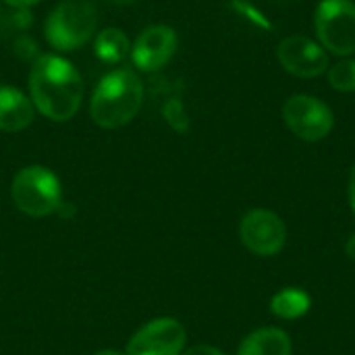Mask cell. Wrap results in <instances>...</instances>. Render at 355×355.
<instances>
[{"mask_svg": "<svg viewBox=\"0 0 355 355\" xmlns=\"http://www.w3.org/2000/svg\"><path fill=\"white\" fill-rule=\"evenodd\" d=\"M29 94L33 106L46 119L60 123L77 114L83 81L69 60L56 54H42L29 71Z\"/></svg>", "mask_w": 355, "mask_h": 355, "instance_id": "obj_1", "label": "cell"}, {"mask_svg": "<svg viewBox=\"0 0 355 355\" xmlns=\"http://www.w3.org/2000/svg\"><path fill=\"white\" fill-rule=\"evenodd\" d=\"M144 102V83L131 69H116L100 79L92 94L89 114L102 129H116L135 119Z\"/></svg>", "mask_w": 355, "mask_h": 355, "instance_id": "obj_2", "label": "cell"}, {"mask_svg": "<svg viewBox=\"0 0 355 355\" xmlns=\"http://www.w3.org/2000/svg\"><path fill=\"white\" fill-rule=\"evenodd\" d=\"M98 27V15L87 0H62L48 15L44 35L60 52H71L87 44Z\"/></svg>", "mask_w": 355, "mask_h": 355, "instance_id": "obj_3", "label": "cell"}, {"mask_svg": "<svg viewBox=\"0 0 355 355\" xmlns=\"http://www.w3.org/2000/svg\"><path fill=\"white\" fill-rule=\"evenodd\" d=\"M10 198L15 206L27 216H48L56 212L60 200V181L46 166H25L19 171L10 185Z\"/></svg>", "mask_w": 355, "mask_h": 355, "instance_id": "obj_4", "label": "cell"}, {"mask_svg": "<svg viewBox=\"0 0 355 355\" xmlns=\"http://www.w3.org/2000/svg\"><path fill=\"white\" fill-rule=\"evenodd\" d=\"M318 44L337 56L355 52V2L354 0H320L314 12Z\"/></svg>", "mask_w": 355, "mask_h": 355, "instance_id": "obj_5", "label": "cell"}, {"mask_svg": "<svg viewBox=\"0 0 355 355\" xmlns=\"http://www.w3.org/2000/svg\"><path fill=\"white\" fill-rule=\"evenodd\" d=\"M283 121L287 129L304 141L324 139L335 125L329 104L310 94H295L283 104Z\"/></svg>", "mask_w": 355, "mask_h": 355, "instance_id": "obj_6", "label": "cell"}, {"mask_svg": "<svg viewBox=\"0 0 355 355\" xmlns=\"http://www.w3.org/2000/svg\"><path fill=\"white\" fill-rule=\"evenodd\" d=\"M241 243L256 256H277L287 241V227L279 214L266 208L250 210L239 225Z\"/></svg>", "mask_w": 355, "mask_h": 355, "instance_id": "obj_7", "label": "cell"}, {"mask_svg": "<svg viewBox=\"0 0 355 355\" xmlns=\"http://www.w3.org/2000/svg\"><path fill=\"white\" fill-rule=\"evenodd\" d=\"M187 341L183 324L162 316L144 324L127 343V355H181Z\"/></svg>", "mask_w": 355, "mask_h": 355, "instance_id": "obj_8", "label": "cell"}, {"mask_svg": "<svg viewBox=\"0 0 355 355\" xmlns=\"http://www.w3.org/2000/svg\"><path fill=\"white\" fill-rule=\"evenodd\" d=\"M277 56L281 67L302 79L320 77L329 71V54L327 50L308 35H287L281 40L277 48Z\"/></svg>", "mask_w": 355, "mask_h": 355, "instance_id": "obj_9", "label": "cell"}, {"mask_svg": "<svg viewBox=\"0 0 355 355\" xmlns=\"http://www.w3.org/2000/svg\"><path fill=\"white\" fill-rule=\"evenodd\" d=\"M177 33L168 25H152L139 33L133 44V62L146 73L160 71L177 50Z\"/></svg>", "mask_w": 355, "mask_h": 355, "instance_id": "obj_10", "label": "cell"}, {"mask_svg": "<svg viewBox=\"0 0 355 355\" xmlns=\"http://www.w3.org/2000/svg\"><path fill=\"white\" fill-rule=\"evenodd\" d=\"M33 102L21 89L0 85V131L17 133L31 125Z\"/></svg>", "mask_w": 355, "mask_h": 355, "instance_id": "obj_11", "label": "cell"}, {"mask_svg": "<svg viewBox=\"0 0 355 355\" xmlns=\"http://www.w3.org/2000/svg\"><path fill=\"white\" fill-rule=\"evenodd\" d=\"M237 355H293V345L285 331L266 327L250 333L241 341Z\"/></svg>", "mask_w": 355, "mask_h": 355, "instance_id": "obj_12", "label": "cell"}, {"mask_svg": "<svg viewBox=\"0 0 355 355\" xmlns=\"http://www.w3.org/2000/svg\"><path fill=\"white\" fill-rule=\"evenodd\" d=\"M310 306H312V297L308 295V291L300 287L281 289L270 300V312L283 320H297L306 316L310 312Z\"/></svg>", "mask_w": 355, "mask_h": 355, "instance_id": "obj_13", "label": "cell"}, {"mask_svg": "<svg viewBox=\"0 0 355 355\" xmlns=\"http://www.w3.org/2000/svg\"><path fill=\"white\" fill-rule=\"evenodd\" d=\"M131 50L129 37L125 35L123 29L119 27H106L98 33L96 42H94V52L96 56L106 62V64H116L121 62Z\"/></svg>", "mask_w": 355, "mask_h": 355, "instance_id": "obj_14", "label": "cell"}, {"mask_svg": "<svg viewBox=\"0 0 355 355\" xmlns=\"http://www.w3.org/2000/svg\"><path fill=\"white\" fill-rule=\"evenodd\" d=\"M327 77L333 89L345 94L355 92V58H343L335 62L333 67H329Z\"/></svg>", "mask_w": 355, "mask_h": 355, "instance_id": "obj_15", "label": "cell"}, {"mask_svg": "<svg viewBox=\"0 0 355 355\" xmlns=\"http://www.w3.org/2000/svg\"><path fill=\"white\" fill-rule=\"evenodd\" d=\"M164 119L177 133H187L189 129V116L185 112V106L179 98H171L164 104Z\"/></svg>", "mask_w": 355, "mask_h": 355, "instance_id": "obj_16", "label": "cell"}, {"mask_svg": "<svg viewBox=\"0 0 355 355\" xmlns=\"http://www.w3.org/2000/svg\"><path fill=\"white\" fill-rule=\"evenodd\" d=\"M233 6H235L243 17H248L254 25H258V27H262V29H270V21H268L254 4H250V2H245V0H233Z\"/></svg>", "mask_w": 355, "mask_h": 355, "instance_id": "obj_17", "label": "cell"}, {"mask_svg": "<svg viewBox=\"0 0 355 355\" xmlns=\"http://www.w3.org/2000/svg\"><path fill=\"white\" fill-rule=\"evenodd\" d=\"M35 52H37V46H35V42H33V40H29L27 35L17 37V42H15V54H17L19 58H23V60H31Z\"/></svg>", "mask_w": 355, "mask_h": 355, "instance_id": "obj_18", "label": "cell"}, {"mask_svg": "<svg viewBox=\"0 0 355 355\" xmlns=\"http://www.w3.org/2000/svg\"><path fill=\"white\" fill-rule=\"evenodd\" d=\"M8 21L17 29H27L29 23H31V15H29L27 8H12V12H8Z\"/></svg>", "mask_w": 355, "mask_h": 355, "instance_id": "obj_19", "label": "cell"}, {"mask_svg": "<svg viewBox=\"0 0 355 355\" xmlns=\"http://www.w3.org/2000/svg\"><path fill=\"white\" fill-rule=\"evenodd\" d=\"M183 355H225L220 349L212 347V345H196V347H189Z\"/></svg>", "mask_w": 355, "mask_h": 355, "instance_id": "obj_20", "label": "cell"}, {"mask_svg": "<svg viewBox=\"0 0 355 355\" xmlns=\"http://www.w3.org/2000/svg\"><path fill=\"white\" fill-rule=\"evenodd\" d=\"M8 6H12V8H29L31 4H35V2H40V0H4Z\"/></svg>", "mask_w": 355, "mask_h": 355, "instance_id": "obj_21", "label": "cell"}, {"mask_svg": "<svg viewBox=\"0 0 355 355\" xmlns=\"http://www.w3.org/2000/svg\"><path fill=\"white\" fill-rule=\"evenodd\" d=\"M349 204H352V210L355 212V166L352 168V175H349Z\"/></svg>", "mask_w": 355, "mask_h": 355, "instance_id": "obj_22", "label": "cell"}, {"mask_svg": "<svg viewBox=\"0 0 355 355\" xmlns=\"http://www.w3.org/2000/svg\"><path fill=\"white\" fill-rule=\"evenodd\" d=\"M345 252H347V256L355 260V233L347 239V245H345Z\"/></svg>", "mask_w": 355, "mask_h": 355, "instance_id": "obj_23", "label": "cell"}, {"mask_svg": "<svg viewBox=\"0 0 355 355\" xmlns=\"http://www.w3.org/2000/svg\"><path fill=\"white\" fill-rule=\"evenodd\" d=\"M96 355H127L125 352H119V349H102V352H98Z\"/></svg>", "mask_w": 355, "mask_h": 355, "instance_id": "obj_24", "label": "cell"}, {"mask_svg": "<svg viewBox=\"0 0 355 355\" xmlns=\"http://www.w3.org/2000/svg\"><path fill=\"white\" fill-rule=\"evenodd\" d=\"M108 2H114V4H129V2H135V0H108Z\"/></svg>", "mask_w": 355, "mask_h": 355, "instance_id": "obj_25", "label": "cell"}]
</instances>
